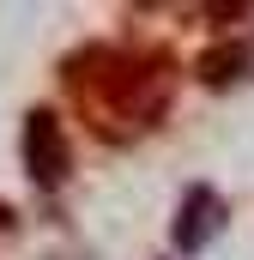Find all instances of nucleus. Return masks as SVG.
<instances>
[{"instance_id": "3", "label": "nucleus", "mask_w": 254, "mask_h": 260, "mask_svg": "<svg viewBox=\"0 0 254 260\" xmlns=\"http://www.w3.org/2000/svg\"><path fill=\"white\" fill-rule=\"evenodd\" d=\"M0 230H12V206H0Z\"/></svg>"}, {"instance_id": "1", "label": "nucleus", "mask_w": 254, "mask_h": 260, "mask_svg": "<svg viewBox=\"0 0 254 260\" xmlns=\"http://www.w3.org/2000/svg\"><path fill=\"white\" fill-rule=\"evenodd\" d=\"M24 164H30V182L37 188H61L67 170H73V151H67V133H61V115L37 109L24 121Z\"/></svg>"}, {"instance_id": "2", "label": "nucleus", "mask_w": 254, "mask_h": 260, "mask_svg": "<svg viewBox=\"0 0 254 260\" xmlns=\"http://www.w3.org/2000/svg\"><path fill=\"white\" fill-rule=\"evenodd\" d=\"M224 200L212 194V188H188V200H182V212H176V248L182 254H200L218 230H224Z\"/></svg>"}]
</instances>
